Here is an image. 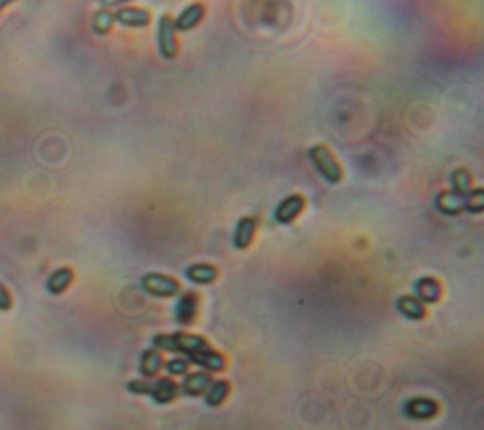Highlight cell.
Here are the masks:
<instances>
[{
	"instance_id": "9a60e30c",
	"label": "cell",
	"mask_w": 484,
	"mask_h": 430,
	"mask_svg": "<svg viewBox=\"0 0 484 430\" xmlns=\"http://www.w3.org/2000/svg\"><path fill=\"white\" fill-rule=\"evenodd\" d=\"M163 366H165V362H163L161 353L157 349L144 351L142 356H140V362H138V370H140V374H142V377H146V379L156 377L163 370Z\"/></svg>"
},
{
	"instance_id": "8992f818",
	"label": "cell",
	"mask_w": 484,
	"mask_h": 430,
	"mask_svg": "<svg viewBox=\"0 0 484 430\" xmlns=\"http://www.w3.org/2000/svg\"><path fill=\"white\" fill-rule=\"evenodd\" d=\"M304 197L301 193H293V195H288L285 200H282L274 211V220L278 224H292L293 220L297 219L299 214L303 212L304 209Z\"/></svg>"
},
{
	"instance_id": "6da1fadb",
	"label": "cell",
	"mask_w": 484,
	"mask_h": 430,
	"mask_svg": "<svg viewBox=\"0 0 484 430\" xmlns=\"http://www.w3.org/2000/svg\"><path fill=\"white\" fill-rule=\"evenodd\" d=\"M154 347L157 351H168V353H180L184 358H189L199 351L208 349L210 345L203 336L187 334V332H174V334H157L154 336Z\"/></svg>"
},
{
	"instance_id": "e0dca14e",
	"label": "cell",
	"mask_w": 484,
	"mask_h": 430,
	"mask_svg": "<svg viewBox=\"0 0 484 430\" xmlns=\"http://www.w3.org/2000/svg\"><path fill=\"white\" fill-rule=\"evenodd\" d=\"M186 277L197 285H212L220 277V271L210 263H193L186 269Z\"/></svg>"
},
{
	"instance_id": "603a6c76",
	"label": "cell",
	"mask_w": 484,
	"mask_h": 430,
	"mask_svg": "<svg viewBox=\"0 0 484 430\" xmlns=\"http://www.w3.org/2000/svg\"><path fill=\"white\" fill-rule=\"evenodd\" d=\"M114 21H116V19H114V13L110 12V10H99V12L93 15L95 32H99V34H106V32H110L112 31Z\"/></svg>"
},
{
	"instance_id": "d4e9b609",
	"label": "cell",
	"mask_w": 484,
	"mask_h": 430,
	"mask_svg": "<svg viewBox=\"0 0 484 430\" xmlns=\"http://www.w3.org/2000/svg\"><path fill=\"white\" fill-rule=\"evenodd\" d=\"M13 306V299H12V294H10V290H8L2 282H0V311H10Z\"/></svg>"
},
{
	"instance_id": "ac0fdd59",
	"label": "cell",
	"mask_w": 484,
	"mask_h": 430,
	"mask_svg": "<svg viewBox=\"0 0 484 430\" xmlns=\"http://www.w3.org/2000/svg\"><path fill=\"white\" fill-rule=\"evenodd\" d=\"M72 281H74V271L70 268H59L50 275V279L46 282V288H48V292L51 296H59L72 285Z\"/></svg>"
},
{
	"instance_id": "2e32d148",
	"label": "cell",
	"mask_w": 484,
	"mask_h": 430,
	"mask_svg": "<svg viewBox=\"0 0 484 430\" xmlns=\"http://www.w3.org/2000/svg\"><path fill=\"white\" fill-rule=\"evenodd\" d=\"M396 306H398V311L410 320H424L428 317V309L416 296H401Z\"/></svg>"
},
{
	"instance_id": "ffe728a7",
	"label": "cell",
	"mask_w": 484,
	"mask_h": 430,
	"mask_svg": "<svg viewBox=\"0 0 484 430\" xmlns=\"http://www.w3.org/2000/svg\"><path fill=\"white\" fill-rule=\"evenodd\" d=\"M229 391H231L229 381H225V379L212 381L210 386H208V391L205 393L206 405H210V408L222 405L225 402V398L229 396Z\"/></svg>"
},
{
	"instance_id": "44dd1931",
	"label": "cell",
	"mask_w": 484,
	"mask_h": 430,
	"mask_svg": "<svg viewBox=\"0 0 484 430\" xmlns=\"http://www.w3.org/2000/svg\"><path fill=\"white\" fill-rule=\"evenodd\" d=\"M450 190L458 193L462 197H466L467 192L471 190V173L467 169H456L450 175Z\"/></svg>"
},
{
	"instance_id": "7a4b0ae2",
	"label": "cell",
	"mask_w": 484,
	"mask_h": 430,
	"mask_svg": "<svg viewBox=\"0 0 484 430\" xmlns=\"http://www.w3.org/2000/svg\"><path fill=\"white\" fill-rule=\"evenodd\" d=\"M309 156H311L318 173H320L325 181L331 182V184H337V182L342 181L341 163L337 162L333 152H331L328 146H323V144H314L311 148V152H309Z\"/></svg>"
},
{
	"instance_id": "7402d4cb",
	"label": "cell",
	"mask_w": 484,
	"mask_h": 430,
	"mask_svg": "<svg viewBox=\"0 0 484 430\" xmlns=\"http://www.w3.org/2000/svg\"><path fill=\"white\" fill-rule=\"evenodd\" d=\"M464 209L469 212H484V188H471L464 197Z\"/></svg>"
},
{
	"instance_id": "30bf717a",
	"label": "cell",
	"mask_w": 484,
	"mask_h": 430,
	"mask_svg": "<svg viewBox=\"0 0 484 430\" xmlns=\"http://www.w3.org/2000/svg\"><path fill=\"white\" fill-rule=\"evenodd\" d=\"M210 383L212 377L208 372H193V374H186L178 386H180V394L184 396H201L208 391Z\"/></svg>"
},
{
	"instance_id": "cb8c5ba5",
	"label": "cell",
	"mask_w": 484,
	"mask_h": 430,
	"mask_svg": "<svg viewBox=\"0 0 484 430\" xmlns=\"http://www.w3.org/2000/svg\"><path fill=\"white\" fill-rule=\"evenodd\" d=\"M163 368L167 370L168 375H186L187 370H189V360L184 356H176V358L165 362Z\"/></svg>"
},
{
	"instance_id": "277c9868",
	"label": "cell",
	"mask_w": 484,
	"mask_h": 430,
	"mask_svg": "<svg viewBox=\"0 0 484 430\" xmlns=\"http://www.w3.org/2000/svg\"><path fill=\"white\" fill-rule=\"evenodd\" d=\"M157 40H159V51L165 59H174L178 56V40H176V29L174 19L168 13H163L157 29Z\"/></svg>"
},
{
	"instance_id": "8fae6325",
	"label": "cell",
	"mask_w": 484,
	"mask_h": 430,
	"mask_svg": "<svg viewBox=\"0 0 484 430\" xmlns=\"http://www.w3.org/2000/svg\"><path fill=\"white\" fill-rule=\"evenodd\" d=\"M415 292L416 298L422 301L424 306L426 304H437L443 296V287L441 282L433 279V277H422L415 282Z\"/></svg>"
},
{
	"instance_id": "5b68a950",
	"label": "cell",
	"mask_w": 484,
	"mask_h": 430,
	"mask_svg": "<svg viewBox=\"0 0 484 430\" xmlns=\"http://www.w3.org/2000/svg\"><path fill=\"white\" fill-rule=\"evenodd\" d=\"M403 413L405 417L412 419V421H428L439 413V404L426 396H418V398H410L405 402Z\"/></svg>"
},
{
	"instance_id": "7c38bea8",
	"label": "cell",
	"mask_w": 484,
	"mask_h": 430,
	"mask_svg": "<svg viewBox=\"0 0 484 430\" xmlns=\"http://www.w3.org/2000/svg\"><path fill=\"white\" fill-rule=\"evenodd\" d=\"M255 230H257V220H255V216H242V219L238 220V224H236L235 237H233L235 249H248L250 245H252V241H254Z\"/></svg>"
},
{
	"instance_id": "ba28073f",
	"label": "cell",
	"mask_w": 484,
	"mask_h": 430,
	"mask_svg": "<svg viewBox=\"0 0 484 430\" xmlns=\"http://www.w3.org/2000/svg\"><path fill=\"white\" fill-rule=\"evenodd\" d=\"M197 313H199V294H182L178 304H176V311H174L176 320H178L180 325H193L195 318H197Z\"/></svg>"
},
{
	"instance_id": "3957f363",
	"label": "cell",
	"mask_w": 484,
	"mask_h": 430,
	"mask_svg": "<svg viewBox=\"0 0 484 430\" xmlns=\"http://www.w3.org/2000/svg\"><path fill=\"white\" fill-rule=\"evenodd\" d=\"M142 288L157 298H173L180 294V282L174 277L163 273H146L142 277Z\"/></svg>"
},
{
	"instance_id": "484cf974",
	"label": "cell",
	"mask_w": 484,
	"mask_h": 430,
	"mask_svg": "<svg viewBox=\"0 0 484 430\" xmlns=\"http://www.w3.org/2000/svg\"><path fill=\"white\" fill-rule=\"evenodd\" d=\"M6 6H8L6 0H0V12H2V8H6Z\"/></svg>"
},
{
	"instance_id": "5bb4252c",
	"label": "cell",
	"mask_w": 484,
	"mask_h": 430,
	"mask_svg": "<svg viewBox=\"0 0 484 430\" xmlns=\"http://www.w3.org/2000/svg\"><path fill=\"white\" fill-rule=\"evenodd\" d=\"M203 18H205V6H203V4H191V6H187L186 10L176 18V21H174V29L182 32L191 31L193 27L199 25Z\"/></svg>"
},
{
	"instance_id": "9c48e42d",
	"label": "cell",
	"mask_w": 484,
	"mask_h": 430,
	"mask_svg": "<svg viewBox=\"0 0 484 430\" xmlns=\"http://www.w3.org/2000/svg\"><path fill=\"white\" fill-rule=\"evenodd\" d=\"M187 360H189V364H197V366H201L205 372H224L225 366H227V358H225L222 353L212 349V347L195 353V355L189 356Z\"/></svg>"
},
{
	"instance_id": "d6986e66",
	"label": "cell",
	"mask_w": 484,
	"mask_h": 430,
	"mask_svg": "<svg viewBox=\"0 0 484 430\" xmlns=\"http://www.w3.org/2000/svg\"><path fill=\"white\" fill-rule=\"evenodd\" d=\"M435 207L443 212V214H458L464 211V197L454 193L452 190L448 192H439L435 195Z\"/></svg>"
},
{
	"instance_id": "4fadbf2b",
	"label": "cell",
	"mask_w": 484,
	"mask_h": 430,
	"mask_svg": "<svg viewBox=\"0 0 484 430\" xmlns=\"http://www.w3.org/2000/svg\"><path fill=\"white\" fill-rule=\"evenodd\" d=\"M114 19L125 27H148L152 13L144 8H121L114 13Z\"/></svg>"
},
{
	"instance_id": "52a82bcc",
	"label": "cell",
	"mask_w": 484,
	"mask_h": 430,
	"mask_svg": "<svg viewBox=\"0 0 484 430\" xmlns=\"http://www.w3.org/2000/svg\"><path fill=\"white\" fill-rule=\"evenodd\" d=\"M178 394H180V386H178V383H174L170 377H159L156 381H149L148 396H152V400L156 404H170Z\"/></svg>"
}]
</instances>
